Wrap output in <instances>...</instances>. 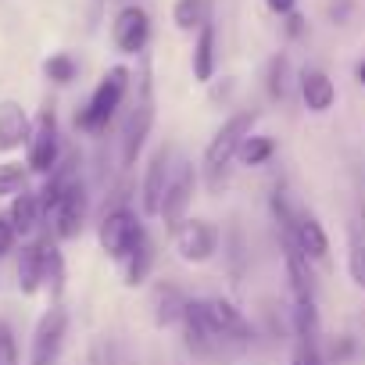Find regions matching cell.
<instances>
[{
	"label": "cell",
	"mask_w": 365,
	"mask_h": 365,
	"mask_svg": "<svg viewBox=\"0 0 365 365\" xmlns=\"http://www.w3.org/2000/svg\"><path fill=\"white\" fill-rule=\"evenodd\" d=\"M215 65H219V58H215V26H212V19L197 29V40H194V58H190V68H194V79L197 83H212L215 79Z\"/></svg>",
	"instance_id": "cell-21"
},
{
	"label": "cell",
	"mask_w": 365,
	"mask_h": 365,
	"mask_svg": "<svg viewBox=\"0 0 365 365\" xmlns=\"http://www.w3.org/2000/svg\"><path fill=\"white\" fill-rule=\"evenodd\" d=\"M265 90H269V101H287V93H290V61H287V54H276L269 61Z\"/></svg>",
	"instance_id": "cell-28"
},
{
	"label": "cell",
	"mask_w": 365,
	"mask_h": 365,
	"mask_svg": "<svg viewBox=\"0 0 365 365\" xmlns=\"http://www.w3.org/2000/svg\"><path fill=\"white\" fill-rule=\"evenodd\" d=\"M172 240H175V251H179L182 262L205 265V262H212L219 255V240L222 237H219V226L215 222H208V219H187L172 233Z\"/></svg>",
	"instance_id": "cell-10"
},
{
	"label": "cell",
	"mask_w": 365,
	"mask_h": 365,
	"mask_svg": "<svg viewBox=\"0 0 365 365\" xmlns=\"http://www.w3.org/2000/svg\"><path fill=\"white\" fill-rule=\"evenodd\" d=\"M43 76H47L54 86H68V83H76L79 65H76L72 54H51V58L43 61Z\"/></svg>",
	"instance_id": "cell-29"
},
{
	"label": "cell",
	"mask_w": 365,
	"mask_h": 365,
	"mask_svg": "<svg viewBox=\"0 0 365 365\" xmlns=\"http://www.w3.org/2000/svg\"><path fill=\"white\" fill-rule=\"evenodd\" d=\"M58 161H61V129H58L54 104H47L33 122V136L26 143V165L33 175H51Z\"/></svg>",
	"instance_id": "cell-6"
},
{
	"label": "cell",
	"mask_w": 365,
	"mask_h": 365,
	"mask_svg": "<svg viewBox=\"0 0 365 365\" xmlns=\"http://www.w3.org/2000/svg\"><path fill=\"white\" fill-rule=\"evenodd\" d=\"M301 101L312 115H326L336 104V86L322 68H304L301 72Z\"/></svg>",
	"instance_id": "cell-17"
},
{
	"label": "cell",
	"mask_w": 365,
	"mask_h": 365,
	"mask_svg": "<svg viewBox=\"0 0 365 365\" xmlns=\"http://www.w3.org/2000/svg\"><path fill=\"white\" fill-rule=\"evenodd\" d=\"M33 136V118L19 101H0V154H11L26 147Z\"/></svg>",
	"instance_id": "cell-15"
},
{
	"label": "cell",
	"mask_w": 365,
	"mask_h": 365,
	"mask_svg": "<svg viewBox=\"0 0 365 365\" xmlns=\"http://www.w3.org/2000/svg\"><path fill=\"white\" fill-rule=\"evenodd\" d=\"M8 222H11V230L19 233V237H33L47 219H43V205H40V194H33V190H22V194H15L11 197V205H8V215H4Z\"/></svg>",
	"instance_id": "cell-19"
},
{
	"label": "cell",
	"mask_w": 365,
	"mask_h": 365,
	"mask_svg": "<svg viewBox=\"0 0 365 365\" xmlns=\"http://www.w3.org/2000/svg\"><path fill=\"white\" fill-rule=\"evenodd\" d=\"M290 365H326V358H322V351H319V347L297 344V347H294V358H290Z\"/></svg>",
	"instance_id": "cell-32"
},
{
	"label": "cell",
	"mask_w": 365,
	"mask_h": 365,
	"mask_svg": "<svg viewBox=\"0 0 365 365\" xmlns=\"http://www.w3.org/2000/svg\"><path fill=\"white\" fill-rule=\"evenodd\" d=\"M129 86H133V72H129L125 65L108 68L104 79H101V83L93 86V93L86 97V104L76 111V129L86 133V136L108 133V125H111V118L118 115V108H122Z\"/></svg>",
	"instance_id": "cell-2"
},
{
	"label": "cell",
	"mask_w": 365,
	"mask_h": 365,
	"mask_svg": "<svg viewBox=\"0 0 365 365\" xmlns=\"http://www.w3.org/2000/svg\"><path fill=\"white\" fill-rule=\"evenodd\" d=\"M65 279H68V269H65V255L58 251V244L51 240L47 244V276H43V290L51 294V304H61V294H65Z\"/></svg>",
	"instance_id": "cell-24"
},
{
	"label": "cell",
	"mask_w": 365,
	"mask_h": 365,
	"mask_svg": "<svg viewBox=\"0 0 365 365\" xmlns=\"http://www.w3.org/2000/svg\"><path fill=\"white\" fill-rule=\"evenodd\" d=\"M272 154H276V140H272V136H262V133H251V136L244 140L237 161L247 165V168H258V165L272 161Z\"/></svg>",
	"instance_id": "cell-26"
},
{
	"label": "cell",
	"mask_w": 365,
	"mask_h": 365,
	"mask_svg": "<svg viewBox=\"0 0 365 365\" xmlns=\"http://www.w3.org/2000/svg\"><path fill=\"white\" fill-rule=\"evenodd\" d=\"M354 76H358V83H361V86H365V58H361V61H358V68H354Z\"/></svg>",
	"instance_id": "cell-38"
},
{
	"label": "cell",
	"mask_w": 365,
	"mask_h": 365,
	"mask_svg": "<svg viewBox=\"0 0 365 365\" xmlns=\"http://www.w3.org/2000/svg\"><path fill=\"white\" fill-rule=\"evenodd\" d=\"M111 40L122 54H143L150 43V15L136 4L122 8L111 22Z\"/></svg>",
	"instance_id": "cell-12"
},
{
	"label": "cell",
	"mask_w": 365,
	"mask_h": 365,
	"mask_svg": "<svg viewBox=\"0 0 365 365\" xmlns=\"http://www.w3.org/2000/svg\"><path fill=\"white\" fill-rule=\"evenodd\" d=\"M265 8H269L272 15L287 19V15H294V11H297V0H265Z\"/></svg>",
	"instance_id": "cell-35"
},
{
	"label": "cell",
	"mask_w": 365,
	"mask_h": 365,
	"mask_svg": "<svg viewBox=\"0 0 365 365\" xmlns=\"http://www.w3.org/2000/svg\"><path fill=\"white\" fill-rule=\"evenodd\" d=\"M29 165L26 161H4L0 165V197H15L22 190H29Z\"/></svg>",
	"instance_id": "cell-27"
},
{
	"label": "cell",
	"mask_w": 365,
	"mask_h": 365,
	"mask_svg": "<svg viewBox=\"0 0 365 365\" xmlns=\"http://www.w3.org/2000/svg\"><path fill=\"white\" fill-rule=\"evenodd\" d=\"M172 22L182 33H197L208 22V0H175L172 4Z\"/></svg>",
	"instance_id": "cell-25"
},
{
	"label": "cell",
	"mask_w": 365,
	"mask_h": 365,
	"mask_svg": "<svg viewBox=\"0 0 365 365\" xmlns=\"http://www.w3.org/2000/svg\"><path fill=\"white\" fill-rule=\"evenodd\" d=\"M347 276L358 290H365V244L347 240Z\"/></svg>",
	"instance_id": "cell-31"
},
{
	"label": "cell",
	"mask_w": 365,
	"mask_h": 365,
	"mask_svg": "<svg viewBox=\"0 0 365 365\" xmlns=\"http://www.w3.org/2000/svg\"><path fill=\"white\" fill-rule=\"evenodd\" d=\"M351 351H354V344H351V336H340L333 347H329V358H336V361H344V358H351Z\"/></svg>",
	"instance_id": "cell-36"
},
{
	"label": "cell",
	"mask_w": 365,
	"mask_h": 365,
	"mask_svg": "<svg viewBox=\"0 0 365 365\" xmlns=\"http://www.w3.org/2000/svg\"><path fill=\"white\" fill-rule=\"evenodd\" d=\"M283 262H287V279H290V294L294 301H315V272L312 262L301 255V247L294 240L283 237Z\"/></svg>",
	"instance_id": "cell-16"
},
{
	"label": "cell",
	"mask_w": 365,
	"mask_h": 365,
	"mask_svg": "<svg viewBox=\"0 0 365 365\" xmlns=\"http://www.w3.org/2000/svg\"><path fill=\"white\" fill-rule=\"evenodd\" d=\"M294 336H297V344L322 351V322H319L315 301H294Z\"/></svg>",
	"instance_id": "cell-22"
},
{
	"label": "cell",
	"mask_w": 365,
	"mask_h": 365,
	"mask_svg": "<svg viewBox=\"0 0 365 365\" xmlns=\"http://www.w3.org/2000/svg\"><path fill=\"white\" fill-rule=\"evenodd\" d=\"M0 365H19V344H15V333H8L0 340Z\"/></svg>",
	"instance_id": "cell-34"
},
{
	"label": "cell",
	"mask_w": 365,
	"mask_h": 365,
	"mask_svg": "<svg viewBox=\"0 0 365 365\" xmlns=\"http://www.w3.org/2000/svg\"><path fill=\"white\" fill-rule=\"evenodd\" d=\"M168 175H172V143H161V147H154V154H150V161H147L143 187H140V205H143V215H147V219H154L158 208H161Z\"/></svg>",
	"instance_id": "cell-11"
},
{
	"label": "cell",
	"mask_w": 365,
	"mask_h": 365,
	"mask_svg": "<svg viewBox=\"0 0 365 365\" xmlns=\"http://www.w3.org/2000/svg\"><path fill=\"white\" fill-rule=\"evenodd\" d=\"M143 237H147L143 222H140L136 212H129L125 205L104 212V219L97 222V244H101V251H104L111 262H118V265L129 258V251H133Z\"/></svg>",
	"instance_id": "cell-4"
},
{
	"label": "cell",
	"mask_w": 365,
	"mask_h": 365,
	"mask_svg": "<svg viewBox=\"0 0 365 365\" xmlns=\"http://www.w3.org/2000/svg\"><path fill=\"white\" fill-rule=\"evenodd\" d=\"M86 212H90V194H86L83 175H76L68 187H65V194L58 197V205L47 212L51 237H54V240H76V237L83 233Z\"/></svg>",
	"instance_id": "cell-7"
},
{
	"label": "cell",
	"mask_w": 365,
	"mask_h": 365,
	"mask_svg": "<svg viewBox=\"0 0 365 365\" xmlns=\"http://www.w3.org/2000/svg\"><path fill=\"white\" fill-rule=\"evenodd\" d=\"M65 336H68V312L61 304H51L33 329L29 365H58V358L65 351Z\"/></svg>",
	"instance_id": "cell-8"
},
{
	"label": "cell",
	"mask_w": 365,
	"mask_h": 365,
	"mask_svg": "<svg viewBox=\"0 0 365 365\" xmlns=\"http://www.w3.org/2000/svg\"><path fill=\"white\" fill-rule=\"evenodd\" d=\"M8 333H11V326H8V322H4V319H0V340H4V336H8Z\"/></svg>",
	"instance_id": "cell-39"
},
{
	"label": "cell",
	"mask_w": 365,
	"mask_h": 365,
	"mask_svg": "<svg viewBox=\"0 0 365 365\" xmlns=\"http://www.w3.org/2000/svg\"><path fill=\"white\" fill-rule=\"evenodd\" d=\"M150 269H154V244H150V237H143V240L129 251V258L122 262V279H125V287H143L147 276H150Z\"/></svg>",
	"instance_id": "cell-23"
},
{
	"label": "cell",
	"mask_w": 365,
	"mask_h": 365,
	"mask_svg": "<svg viewBox=\"0 0 365 365\" xmlns=\"http://www.w3.org/2000/svg\"><path fill=\"white\" fill-rule=\"evenodd\" d=\"M179 326H182V344H187V351H190L194 358H212V354H219V347H226V344L219 340L215 326H212L208 301H201V297H190V301H187Z\"/></svg>",
	"instance_id": "cell-9"
},
{
	"label": "cell",
	"mask_w": 365,
	"mask_h": 365,
	"mask_svg": "<svg viewBox=\"0 0 365 365\" xmlns=\"http://www.w3.org/2000/svg\"><path fill=\"white\" fill-rule=\"evenodd\" d=\"M154 115H158V108H154V79H150V65L143 61L140 76H136V104H133L125 133H122V168L136 165V158L147 147V136L154 129Z\"/></svg>",
	"instance_id": "cell-3"
},
{
	"label": "cell",
	"mask_w": 365,
	"mask_h": 365,
	"mask_svg": "<svg viewBox=\"0 0 365 365\" xmlns=\"http://www.w3.org/2000/svg\"><path fill=\"white\" fill-rule=\"evenodd\" d=\"M47 244L51 237H36L29 244H22L19 251V290L26 297H36L43 290V276H47Z\"/></svg>",
	"instance_id": "cell-13"
},
{
	"label": "cell",
	"mask_w": 365,
	"mask_h": 365,
	"mask_svg": "<svg viewBox=\"0 0 365 365\" xmlns=\"http://www.w3.org/2000/svg\"><path fill=\"white\" fill-rule=\"evenodd\" d=\"M255 122H258V111H237V115H230V118L215 129V136L208 140L201 172H205V182H208L212 194H219L226 182H230V168H233V161H237L244 140L255 133Z\"/></svg>",
	"instance_id": "cell-1"
},
{
	"label": "cell",
	"mask_w": 365,
	"mask_h": 365,
	"mask_svg": "<svg viewBox=\"0 0 365 365\" xmlns=\"http://www.w3.org/2000/svg\"><path fill=\"white\" fill-rule=\"evenodd\" d=\"M208 315H212V326H215L222 344H247L255 336L247 315L226 297H208Z\"/></svg>",
	"instance_id": "cell-14"
},
{
	"label": "cell",
	"mask_w": 365,
	"mask_h": 365,
	"mask_svg": "<svg viewBox=\"0 0 365 365\" xmlns=\"http://www.w3.org/2000/svg\"><path fill=\"white\" fill-rule=\"evenodd\" d=\"M269 208H272V219H276V226L283 230V237H294L297 212H294V205L287 201V194H283V190H276V194L269 197Z\"/></svg>",
	"instance_id": "cell-30"
},
{
	"label": "cell",
	"mask_w": 365,
	"mask_h": 365,
	"mask_svg": "<svg viewBox=\"0 0 365 365\" xmlns=\"http://www.w3.org/2000/svg\"><path fill=\"white\" fill-rule=\"evenodd\" d=\"M187 294H182L175 283H158L154 287V297H150V308H154V326L165 329V326H175L182 319V308H187Z\"/></svg>",
	"instance_id": "cell-20"
},
{
	"label": "cell",
	"mask_w": 365,
	"mask_h": 365,
	"mask_svg": "<svg viewBox=\"0 0 365 365\" xmlns=\"http://www.w3.org/2000/svg\"><path fill=\"white\" fill-rule=\"evenodd\" d=\"M301 247V255L308 262H326L329 258V237L322 230V222L308 212H297V226H294V237H287Z\"/></svg>",
	"instance_id": "cell-18"
},
{
	"label": "cell",
	"mask_w": 365,
	"mask_h": 365,
	"mask_svg": "<svg viewBox=\"0 0 365 365\" xmlns=\"http://www.w3.org/2000/svg\"><path fill=\"white\" fill-rule=\"evenodd\" d=\"M194 190H197L194 161H175L172 175H168V187H165V197H161V208H158V219L165 222L168 233H175L182 222H187V212L194 205Z\"/></svg>",
	"instance_id": "cell-5"
},
{
	"label": "cell",
	"mask_w": 365,
	"mask_h": 365,
	"mask_svg": "<svg viewBox=\"0 0 365 365\" xmlns=\"http://www.w3.org/2000/svg\"><path fill=\"white\" fill-rule=\"evenodd\" d=\"M301 33H304V15H297V11H294V15H287V36H294V40H297Z\"/></svg>",
	"instance_id": "cell-37"
},
{
	"label": "cell",
	"mask_w": 365,
	"mask_h": 365,
	"mask_svg": "<svg viewBox=\"0 0 365 365\" xmlns=\"http://www.w3.org/2000/svg\"><path fill=\"white\" fill-rule=\"evenodd\" d=\"M15 244H19V233L11 230V222L4 215H0V258H8L15 251Z\"/></svg>",
	"instance_id": "cell-33"
}]
</instances>
